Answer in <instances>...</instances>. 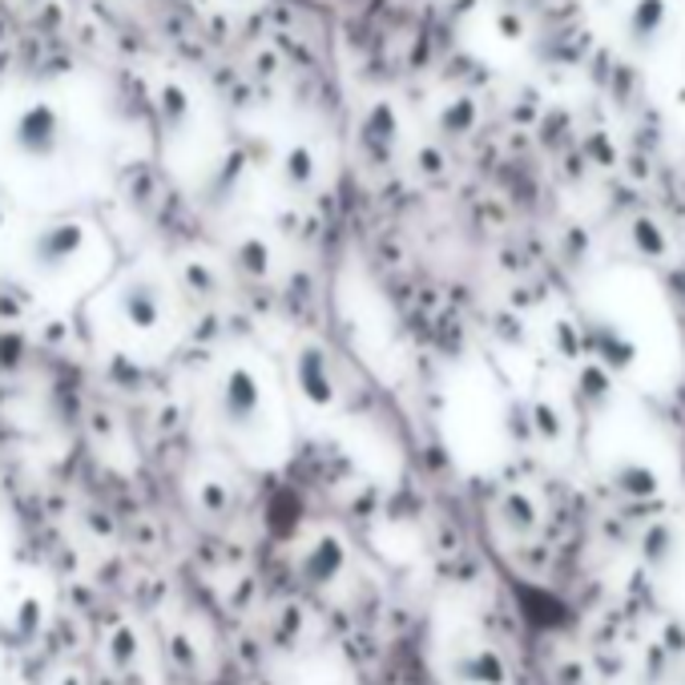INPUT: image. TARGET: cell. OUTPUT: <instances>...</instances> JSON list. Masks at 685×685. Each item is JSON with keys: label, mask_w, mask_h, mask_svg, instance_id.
I'll list each match as a JSON object with an SVG mask.
<instances>
[{"label": "cell", "mask_w": 685, "mask_h": 685, "mask_svg": "<svg viewBox=\"0 0 685 685\" xmlns=\"http://www.w3.org/2000/svg\"><path fill=\"white\" fill-rule=\"evenodd\" d=\"M235 266L247 278H263L271 271V251H266L263 238H242L235 247Z\"/></svg>", "instance_id": "obj_9"}, {"label": "cell", "mask_w": 685, "mask_h": 685, "mask_svg": "<svg viewBox=\"0 0 685 685\" xmlns=\"http://www.w3.org/2000/svg\"><path fill=\"white\" fill-rule=\"evenodd\" d=\"M118 311H121V319H125V327H133V331L161 327V315H166V290H161L149 275H133L118 295Z\"/></svg>", "instance_id": "obj_3"}, {"label": "cell", "mask_w": 685, "mask_h": 685, "mask_svg": "<svg viewBox=\"0 0 685 685\" xmlns=\"http://www.w3.org/2000/svg\"><path fill=\"white\" fill-rule=\"evenodd\" d=\"M4 223H9V214H4V202H0V230H4Z\"/></svg>", "instance_id": "obj_10"}, {"label": "cell", "mask_w": 685, "mask_h": 685, "mask_svg": "<svg viewBox=\"0 0 685 685\" xmlns=\"http://www.w3.org/2000/svg\"><path fill=\"white\" fill-rule=\"evenodd\" d=\"M89 242V230L77 218H57V223L37 226L25 242V259L37 275H61L65 266H73Z\"/></svg>", "instance_id": "obj_2"}, {"label": "cell", "mask_w": 685, "mask_h": 685, "mask_svg": "<svg viewBox=\"0 0 685 685\" xmlns=\"http://www.w3.org/2000/svg\"><path fill=\"white\" fill-rule=\"evenodd\" d=\"M158 113L166 130H182L185 121H190V113H194V101H190V93H185L182 85H161Z\"/></svg>", "instance_id": "obj_7"}, {"label": "cell", "mask_w": 685, "mask_h": 685, "mask_svg": "<svg viewBox=\"0 0 685 685\" xmlns=\"http://www.w3.org/2000/svg\"><path fill=\"white\" fill-rule=\"evenodd\" d=\"M295 380L307 392V399L315 404H331L335 399V383H331V356L323 347H303L295 356Z\"/></svg>", "instance_id": "obj_6"}, {"label": "cell", "mask_w": 685, "mask_h": 685, "mask_svg": "<svg viewBox=\"0 0 685 685\" xmlns=\"http://www.w3.org/2000/svg\"><path fill=\"white\" fill-rule=\"evenodd\" d=\"M218 404H223V416L235 420L238 428L251 423L263 408V383L254 375V368L247 363H235V368L223 375V387H218Z\"/></svg>", "instance_id": "obj_4"}, {"label": "cell", "mask_w": 685, "mask_h": 685, "mask_svg": "<svg viewBox=\"0 0 685 685\" xmlns=\"http://www.w3.org/2000/svg\"><path fill=\"white\" fill-rule=\"evenodd\" d=\"M392 145H396V113H392L387 101H380V106H371L368 113H363V121H359V154L375 166V161L387 158Z\"/></svg>", "instance_id": "obj_5"}, {"label": "cell", "mask_w": 685, "mask_h": 685, "mask_svg": "<svg viewBox=\"0 0 685 685\" xmlns=\"http://www.w3.org/2000/svg\"><path fill=\"white\" fill-rule=\"evenodd\" d=\"M315 154L307 149V145H290L287 158H283V182L290 185V190H307V185L315 182Z\"/></svg>", "instance_id": "obj_8"}, {"label": "cell", "mask_w": 685, "mask_h": 685, "mask_svg": "<svg viewBox=\"0 0 685 685\" xmlns=\"http://www.w3.org/2000/svg\"><path fill=\"white\" fill-rule=\"evenodd\" d=\"M69 125L65 113L53 101H28L16 109L13 125H9V145L16 158L25 161H53L65 154Z\"/></svg>", "instance_id": "obj_1"}]
</instances>
